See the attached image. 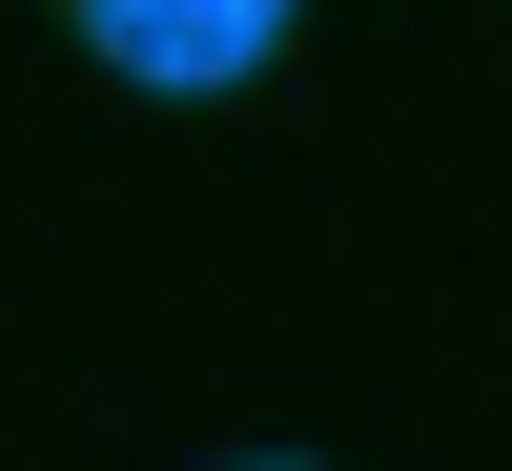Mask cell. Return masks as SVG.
Here are the masks:
<instances>
[{
	"mask_svg": "<svg viewBox=\"0 0 512 471\" xmlns=\"http://www.w3.org/2000/svg\"><path fill=\"white\" fill-rule=\"evenodd\" d=\"M82 41H103L123 82H246L287 41V0H82Z\"/></svg>",
	"mask_w": 512,
	"mask_h": 471,
	"instance_id": "6da1fadb",
	"label": "cell"
},
{
	"mask_svg": "<svg viewBox=\"0 0 512 471\" xmlns=\"http://www.w3.org/2000/svg\"><path fill=\"white\" fill-rule=\"evenodd\" d=\"M246 471H287V451H246Z\"/></svg>",
	"mask_w": 512,
	"mask_h": 471,
	"instance_id": "7a4b0ae2",
	"label": "cell"
}]
</instances>
